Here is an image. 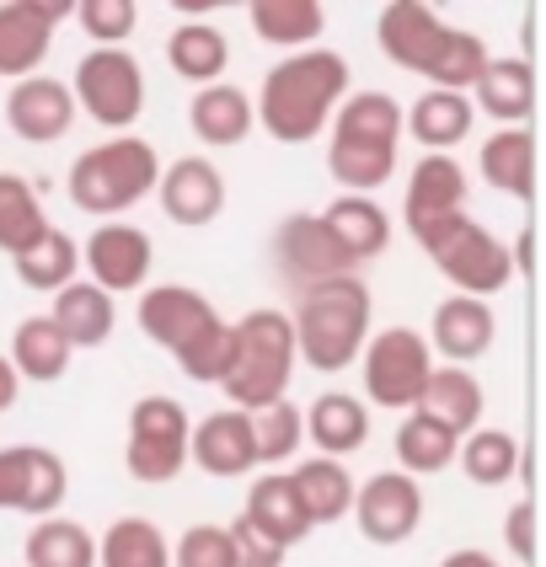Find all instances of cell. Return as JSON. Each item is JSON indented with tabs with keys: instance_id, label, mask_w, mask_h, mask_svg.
Instances as JSON below:
<instances>
[{
	"instance_id": "cell-2",
	"label": "cell",
	"mask_w": 546,
	"mask_h": 567,
	"mask_svg": "<svg viewBox=\"0 0 546 567\" xmlns=\"http://www.w3.org/2000/svg\"><path fill=\"white\" fill-rule=\"evenodd\" d=\"M375 43L396 70L423 75L434 92H472L482 64L493 60L477 32L450 28L445 17L423 0H391L375 17Z\"/></svg>"
},
{
	"instance_id": "cell-11",
	"label": "cell",
	"mask_w": 546,
	"mask_h": 567,
	"mask_svg": "<svg viewBox=\"0 0 546 567\" xmlns=\"http://www.w3.org/2000/svg\"><path fill=\"white\" fill-rule=\"evenodd\" d=\"M64 493H70V472H64L60 450H49V444H0V514L49 519V514H60Z\"/></svg>"
},
{
	"instance_id": "cell-14",
	"label": "cell",
	"mask_w": 546,
	"mask_h": 567,
	"mask_svg": "<svg viewBox=\"0 0 546 567\" xmlns=\"http://www.w3.org/2000/svg\"><path fill=\"white\" fill-rule=\"evenodd\" d=\"M81 262H86V274L102 295H134V289H145L151 279V268H156V247H151V236L140 230V225L128 220H102L86 236V247H81Z\"/></svg>"
},
{
	"instance_id": "cell-19",
	"label": "cell",
	"mask_w": 546,
	"mask_h": 567,
	"mask_svg": "<svg viewBox=\"0 0 546 567\" xmlns=\"http://www.w3.org/2000/svg\"><path fill=\"white\" fill-rule=\"evenodd\" d=\"M498 338V316L487 300H472V295H445L434 316H429V353H440L445 364L455 370H466V364H477L482 353L493 348Z\"/></svg>"
},
{
	"instance_id": "cell-17",
	"label": "cell",
	"mask_w": 546,
	"mask_h": 567,
	"mask_svg": "<svg viewBox=\"0 0 546 567\" xmlns=\"http://www.w3.org/2000/svg\"><path fill=\"white\" fill-rule=\"evenodd\" d=\"M166 220L183 230H204L225 215V172L209 156H183L156 177Z\"/></svg>"
},
{
	"instance_id": "cell-22",
	"label": "cell",
	"mask_w": 546,
	"mask_h": 567,
	"mask_svg": "<svg viewBox=\"0 0 546 567\" xmlns=\"http://www.w3.org/2000/svg\"><path fill=\"white\" fill-rule=\"evenodd\" d=\"M472 113H487L498 128H530V113H536V70L525 54H509V60L482 64L477 86H472Z\"/></svg>"
},
{
	"instance_id": "cell-40",
	"label": "cell",
	"mask_w": 546,
	"mask_h": 567,
	"mask_svg": "<svg viewBox=\"0 0 546 567\" xmlns=\"http://www.w3.org/2000/svg\"><path fill=\"white\" fill-rule=\"evenodd\" d=\"M43 230H49V215H43V198L32 193V183L17 172H0V252H28Z\"/></svg>"
},
{
	"instance_id": "cell-33",
	"label": "cell",
	"mask_w": 546,
	"mask_h": 567,
	"mask_svg": "<svg viewBox=\"0 0 546 567\" xmlns=\"http://www.w3.org/2000/svg\"><path fill=\"white\" fill-rule=\"evenodd\" d=\"M11 370L17 380H32V385H54V380L70 370V343H64V332L49 321V316H28V321H17V332H11Z\"/></svg>"
},
{
	"instance_id": "cell-16",
	"label": "cell",
	"mask_w": 546,
	"mask_h": 567,
	"mask_svg": "<svg viewBox=\"0 0 546 567\" xmlns=\"http://www.w3.org/2000/svg\"><path fill=\"white\" fill-rule=\"evenodd\" d=\"M134 321H140V332L151 343L177 359L183 348H193L225 316L215 311V300H204L188 284H151V289H140V316Z\"/></svg>"
},
{
	"instance_id": "cell-36",
	"label": "cell",
	"mask_w": 546,
	"mask_h": 567,
	"mask_svg": "<svg viewBox=\"0 0 546 567\" xmlns=\"http://www.w3.org/2000/svg\"><path fill=\"white\" fill-rule=\"evenodd\" d=\"M96 567H172V546L156 519L124 514L96 536Z\"/></svg>"
},
{
	"instance_id": "cell-26",
	"label": "cell",
	"mask_w": 546,
	"mask_h": 567,
	"mask_svg": "<svg viewBox=\"0 0 546 567\" xmlns=\"http://www.w3.org/2000/svg\"><path fill=\"white\" fill-rule=\"evenodd\" d=\"M477 124L472 96L466 92H429L418 96L413 107H402V134H413L429 156H450V145H461Z\"/></svg>"
},
{
	"instance_id": "cell-13",
	"label": "cell",
	"mask_w": 546,
	"mask_h": 567,
	"mask_svg": "<svg viewBox=\"0 0 546 567\" xmlns=\"http://www.w3.org/2000/svg\"><path fill=\"white\" fill-rule=\"evenodd\" d=\"M353 525L370 546H402L423 525V487L402 472H375L353 487Z\"/></svg>"
},
{
	"instance_id": "cell-4",
	"label": "cell",
	"mask_w": 546,
	"mask_h": 567,
	"mask_svg": "<svg viewBox=\"0 0 546 567\" xmlns=\"http://www.w3.org/2000/svg\"><path fill=\"white\" fill-rule=\"evenodd\" d=\"M396 145H402V102L391 92H349L332 113L327 172L343 193L370 198L396 177Z\"/></svg>"
},
{
	"instance_id": "cell-44",
	"label": "cell",
	"mask_w": 546,
	"mask_h": 567,
	"mask_svg": "<svg viewBox=\"0 0 546 567\" xmlns=\"http://www.w3.org/2000/svg\"><path fill=\"white\" fill-rule=\"evenodd\" d=\"M172 567H236V546L225 525H188L172 546Z\"/></svg>"
},
{
	"instance_id": "cell-1",
	"label": "cell",
	"mask_w": 546,
	"mask_h": 567,
	"mask_svg": "<svg viewBox=\"0 0 546 567\" xmlns=\"http://www.w3.org/2000/svg\"><path fill=\"white\" fill-rule=\"evenodd\" d=\"M353 92V70L338 49H300L285 54L262 75V86L253 96V113L268 140L279 145H311L327 134L332 113L343 107V96Z\"/></svg>"
},
{
	"instance_id": "cell-42",
	"label": "cell",
	"mask_w": 546,
	"mask_h": 567,
	"mask_svg": "<svg viewBox=\"0 0 546 567\" xmlns=\"http://www.w3.org/2000/svg\"><path fill=\"white\" fill-rule=\"evenodd\" d=\"M70 17L92 38V49H124V38L140 28V6L134 0H75Z\"/></svg>"
},
{
	"instance_id": "cell-31",
	"label": "cell",
	"mask_w": 546,
	"mask_h": 567,
	"mask_svg": "<svg viewBox=\"0 0 546 567\" xmlns=\"http://www.w3.org/2000/svg\"><path fill=\"white\" fill-rule=\"evenodd\" d=\"M241 514H247L274 546H285V551H295L300 540L311 536V519H306V508H300L295 487H289V472L257 476L253 487H247V508H241Z\"/></svg>"
},
{
	"instance_id": "cell-48",
	"label": "cell",
	"mask_w": 546,
	"mask_h": 567,
	"mask_svg": "<svg viewBox=\"0 0 546 567\" xmlns=\"http://www.w3.org/2000/svg\"><path fill=\"white\" fill-rule=\"evenodd\" d=\"M17 396H22V380H17V370H11V359L0 353V412L17 408Z\"/></svg>"
},
{
	"instance_id": "cell-18",
	"label": "cell",
	"mask_w": 546,
	"mask_h": 567,
	"mask_svg": "<svg viewBox=\"0 0 546 567\" xmlns=\"http://www.w3.org/2000/svg\"><path fill=\"white\" fill-rule=\"evenodd\" d=\"M466 172H461V161L455 156H423L413 166V177H408V193H402V220L413 230V241L423 230H434V225L455 220V215H466Z\"/></svg>"
},
{
	"instance_id": "cell-32",
	"label": "cell",
	"mask_w": 546,
	"mask_h": 567,
	"mask_svg": "<svg viewBox=\"0 0 546 567\" xmlns=\"http://www.w3.org/2000/svg\"><path fill=\"white\" fill-rule=\"evenodd\" d=\"M247 22L262 43L300 54V49H317L321 28H327V6L321 0H253L247 6Z\"/></svg>"
},
{
	"instance_id": "cell-34",
	"label": "cell",
	"mask_w": 546,
	"mask_h": 567,
	"mask_svg": "<svg viewBox=\"0 0 546 567\" xmlns=\"http://www.w3.org/2000/svg\"><path fill=\"white\" fill-rule=\"evenodd\" d=\"M166 64L193 86H215L230 64V38L215 22H177L166 38Z\"/></svg>"
},
{
	"instance_id": "cell-47",
	"label": "cell",
	"mask_w": 546,
	"mask_h": 567,
	"mask_svg": "<svg viewBox=\"0 0 546 567\" xmlns=\"http://www.w3.org/2000/svg\"><path fill=\"white\" fill-rule=\"evenodd\" d=\"M440 567H504L493 551H482V546H461V551H450Z\"/></svg>"
},
{
	"instance_id": "cell-9",
	"label": "cell",
	"mask_w": 546,
	"mask_h": 567,
	"mask_svg": "<svg viewBox=\"0 0 546 567\" xmlns=\"http://www.w3.org/2000/svg\"><path fill=\"white\" fill-rule=\"evenodd\" d=\"M359 375L364 396L385 412H413L423 396V380L434 375V353L413 327H381L370 332V343L359 353Z\"/></svg>"
},
{
	"instance_id": "cell-3",
	"label": "cell",
	"mask_w": 546,
	"mask_h": 567,
	"mask_svg": "<svg viewBox=\"0 0 546 567\" xmlns=\"http://www.w3.org/2000/svg\"><path fill=\"white\" fill-rule=\"evenodd\" d=\"M370 321H375V300H370V284L364 279H327L300 289L295 316H289V332H295V359L306 370L321 375H338L359 364V353L370 343Z\"/></svg>"
},
{
	"instance_id": "cell-35",
	"label": "cell",
	"mask_w": 546,
	"mask_h": 567,
	"mask_svg": "<svg viewBox=\"0 0 546 567\" xmlns=\"http://www.w3.org/2000/svg\"><path fill=\"white\" fill-rule=\"evenodd\" d=\"M455 450L461 440L450 434L445 423H434L429 412H402L396 423V472L402 476H440L455 466Z\"/></svg>"
},
{
	"instance_id": "cell-25",
	"label": "cell",
	"mask_w": 546,
	"mask_h": 567,
	"mask_svg": "<svg viewBox=\"0 0 546 567\" xmlns=\"http://www.w3.org/2000/svg\"><path fill=\"white\" fill-rule=\"evenodd\" d=\"M300 423H306V440L317 444L327 461H343L370 440V408L353 391H321L317 402L300 412Z\"/></svg>"
},
{
	"instance_id": "cell-43",
	"label": "cell",
	"mask_w": 546,
	"mask_h": 567,
	"mask_svg": "<svg viewBox=\"0 0 546 567\" xmlns=\"http://www.w3.org/2000/svg\"><path fill=\"white\" fill-rule=\"evenodd\" d=\"M177 370L193 380V385H220L225 370H230V321H215L193 348L177 353Z\"/></svg>"
},
{
	"instance_id": "cell-39",
	"label": "cell",
	"mask_w": 546,
	"mask_h": 567,
	"mask_svg": "<svg viewBox=\"0 0 546 567\" xmlns=\"http://www.w3.org/2000/svg\"><path fill=\"white\" fill-rule=\"evenodd\" d=\"M22 557H28V567H96V536L81 519L49 514V519H32Z\"/></svg>"
},
{
	"instance_id": "cell-5",
	"label": "cell",
	"mask_w": 546,
	"mask_h": 567,
	"mask_svg": "<svg viewBox=\"0 0 546 567\" xmlns=\"http://www.w3.org/2000/svg\"><path fill=\"white\" fill-rule=\"evenodd\" d=\"M295 332H289V311L257 306L241 321H230V370H225L220 391L236 412H257L268 402H285L289 380H295Z\"/></svg>"
},
{
	"instance_id": "cell-10",
	"label": "cell",
	"mask_w": 546,
	"mask_h": 567,
	"mask_svg": "<svg viewBox=\"0 0 546 567\" xmlns=\"http://www.w3.org/2000/svg\"><path fill=\"white\" fill-rule=\"evenodd\" d=\"M70 96L86 107V118L124 134L145 113V70L128 49H86L75 60V86Z\"/></svg>"
},
{
	"instance_id": "cell-38",
	"label": "cell",
	"mask_w": 546,
	"mask_h": 567,
	"mask_svg": "<svg viewBox=\"0 0 546 567\" xmlns=\"http://www.w3.org/2000/svg\"><path fill=\"white\" fill-rule=\"evenodd\" d=\"M455 461L477 487H509L514 476H525V450L504 429H472L455 450Z\"/></svg>"
},
{
	"instance_id": "cell-24",
	"label": "cell",
	"mask_w": 546,
	"mask_h": 567,
	"mask_svg": "<svg viewBox=\"0 0 546 567\" xmlns=\"http://www.w3.org/2000/svg\"><path fill=\"white\" fill-rule=\"evenodd\" d=\"M477 172L493 193L530 204L536 193V134L530 128H493L477 151Z\"/></svg>"
},
{
	"instance_id": "cell-41",
	"label": "cell",
	"mask_w": 546,
	"mask_h": 567,
	"mask_svg": "<svg viewBox=\"0 0 546 567\" xmlns=\"http://www.w3.org/2000/svg\"><path fill=\"white\" fill-rule=\"evenodd\" d=\"M253 417V444H257V466H285L289 455L306 444V423L295 402H268V408L247 412Z\"/></svg>"
},
{
	"instance_id": "cell-46",
	"label": "cell",
	"mask_w": 546,
	"mask_h": 567,
	"mask_svg": "<svg viewBox=\"0 0 546 567\" xmlns=\"http://www.w3.org/2000/svg\"><path fill=\"white\" fill-rule=\"evenodd\" d=\"M504 546L514 551L519 567H536V498L530 493H519L504 514Z\"/></svg>"
},
{
	"instance_id": "cell-29",
	"label": "cell",
	"mask_w": 546,
	"mask_h": 567,
	"mask_svg": "<svg viewBox=\"0 0 546 567\" xmlns=\"http://www.w3.org/2000/svg\"><path fill=\"white\" fill-rule=\"evenodd\" d=\"M49 321L64 332L70 353H81V348H102L107 338H113V327H119V306H113V295H102L96 284L75 279V284H64L60 295H54Z\"/></svg>"
},
{
	"instance_id": "cell-45",
	"label": "cell",
	"mask_w": 546,
	"mask_h": 567,
	"mask_svg": "<svg viewBox=\"0 0 546 567\" xmlns=\"http://www.w3.org/2000/svg\"><path fill=\"white\" fill-rule=\"evenodd\" d=\"M225 530H230V546H236V567H285L289 551L285 546H274L247 514H236Z\"/></svg>"
},
{
	"instance_id": "cell-8",
	"label": "cell",
	"mask_w": 546,
	"mask_h": 567,
	"mask_svg": "<svg viewBox=\"0 0 546 567\" xmlns=\"http://www.w3.org/2000/svg\"><path fill=\"white\" fill-rule=\"evenodd\" d=\"M188 434L193 417L177 396H140L128 408V444L124 466L145 487H166L188 472Z\"/></svg>"
},
{
	"instance_id": "cell-6",
	"label": "cell",
	"mask_w": 546,
	"mask_h": 567,
	"mask_svg": "<svg viewBox=\"0 0 546 567\" xmlns=\"http://www.w3.org/2000/svg\"><path fill=\"white\" fill-rule=\"evenodd\" d=\"M156 177H161L156 145L140 140V134H119V140H102L92 151H81L70 177H64V188H70L75 209H86L96 220H119L145 193H156Z\"/></svg>"
},
{
	"instance_id": "cell-28",
	"label": "cell",
	"mask_w": 546,
	"mask_h": 567,
	"mask_svg": "<svg viewBox=\"0 0 546 567\" xmlns=\"http://www.w3.org/2000/svg\"><path fill=\"white\" fill-rule=\"evenodd\" d=\"M321 225L332 230V241L349 252V262H375V257L391 247V215H385L375 198H359V193H343L321 209Z\"/></svg>"
},
{
	"instance_id": "cell-37",
	"label": "cell",
	"mask_w": 546,
	"mask_h": 567,
	"mask_svg": "<svg viewBox=\"0 0 546 567\" xmlns=\"http://www.w3.org/2000/svg\"><path fill=\"white\" fill-rule=\"evenodd\" d=\"M17 268V284L22 289H38V295H60L64 284H75V268H81V252H75V236H64L60 225H49L28 252L11 257Z\"/></svg>"
},
{
	"instance_id": "cell-21",
	"label": "cell",
	"mask_w": 546,
	"mask_h": 567,
	"mask_svg": "<svg viewBox=\"0 0 546 567\" xmlns=\"http://www.w3.org/2000/svg\"><path fill=\"white\" fill-rule=\"evenodd\" d=\"M188 466H198L204 476H247L257 472V444H253V417L236 408L209 412L204 423H193L188 434Z\"/></svg>"
},
{
	"instance_id": "cell-20",
	"label": "cell",
	"mask_w": 546,
	"mask_h": 567,
	"mask_svg": "<svg viewBox=\"0 0 546 567\" xmlns=\"http://www.w3.org/2000/svg\"><path fill=\"white\" fill-rule=\"evenodd\" d=\"M6 124H11L17 140H28V145H54V140H64L70 124H75V96H70L64 81L38 70V75L11 86V96H6Z\"/></svg>"
},
{
	"instance_id": "cell-15",
	"label": "cell",
	"mask_w": 546,
	"mask_h": 567,
	"mask_svg": "<svg viewBox=\"0 0 546 567\" xmlns=\"http://www.w3.org/2000/svg\"><path fill=\"white\" fill-rule=\"evenodd\" d=\"M70 17V0H6L0 6V81H28L54 49V28Z\"/></svg>"
},
{
	"instance_id": "cell-30",
	"label": "cell",
	"mask_w": 546,
	"mask_h": 567,
	"mask_svg": "<svg viewBox=\"0 0 546 567\" xmlns=\"http://www.w3.org/2000/svg\"><path fill=\"white\" fill-rule=\"evenodd\" d=\"M289 487H295V498L306 508V519H311V530L317 525H338V519H349L353 508V472L343 461H327V455H311V461H295V472H289Z\"/></svg>"
},
{
	"instance_id": "cell-23",
	"label": "cell",
	"mask_w": 546,
	"mask_h": 567,
	"mask_svg": "<svg viewBox=\"0 0 546 567\" xmlns=\"http://www.w3.org/2000/svg\"><path fill=\"white\" fill-rule=\"evenodd\" d=\"M188 128H193V140H198V145H209V151H230V145H241V140L257 128L253 96L241 92V86H230V81L198 86L193 102H188Z\"/></svg>"
},
{
	"instance_id": "cell-12",
	"label": "cell",
	"mask_w": 546,
	"mask_h": 567,
	"mask_svg": "<svg viewBox=\"0 0 546 567\" xmlns=\"http://www.w3.org/2000/svg\"><path fill=\"white\" fill-rule=\"evenodd\" d=\"M268 257H274L279 279L295 284V289H311V284L349 279L353 274L349 252L332 241V230L321 225V215H289V220H279L274 225V241H268Z\"/></svg>"
},
{
	"instance_id": "cell-7",
	"label": "cell",
	"mask_w": 546,
	"mask_h": 567,
	"mask_svg": "<svg viewBox=\"0 0 546 567\" xmlns=\"http://www.w3.org/2000/svg\"><path fill=\"white\" fill-rule=\"evenodd\" d=\"M418 247L429 252V262L455 284V295H472V300H493L514 284V262H509V241H498L493 230L472 215H455V220L434 225L418 236Z\"/></svg>"
},
{
	"instance_id": "cell-27",
	"label": "cell",
	"mask_w": 546,
	"mask_h": 567,
	"mask_svg": "<svg viewBox=\"0 0 546 567\" xmlns=\"http://www.w3.org/2000/svg\"><path fill=\"white\" fill-rule=\"evenodd\" d=\"M482 380L472 370H455V364H434V375L423 380V396L413 412H429L434 423H445L455 440H466L472 429H482Z\"/></svg>"
}]
</instances>
